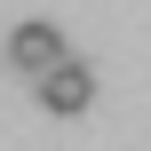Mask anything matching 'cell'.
Returning <instances> with one entry per match:
<instances>
[{
    "label": "cell",
    "mask_w": 151,
    "mask_h": 151,
    "mask_svg": "<svg viewBox=\"0 0 151 151\" xmlns=\"http://www.w3.org/2000/svg\"><path fill=\"white\" fill-rule=\"evenodd\" d=\"M96 104V72L80 64V56H64V64H48L40 72V111H56V119H80Z\"/></svg>",
    "instance_id": "cell-1"
},
{
    "label": "cell",
    "mask_w": 151,
    "mask_h": 151,
    "mask_svg": "<svg viewBox=\"0 0 151 151\" xmlns=\"http://www.w3.org/2000/svg\"><path fill=\"white\" fill-rule=\"evenodd\" d=\"M64 56H72V48H64V32H56L48 16H32V24H16V32H8V64H16V72H32V80H40L48 64H64Z\"/></svg>",
    "instance_id": "cell-2"
}]
</instances>
